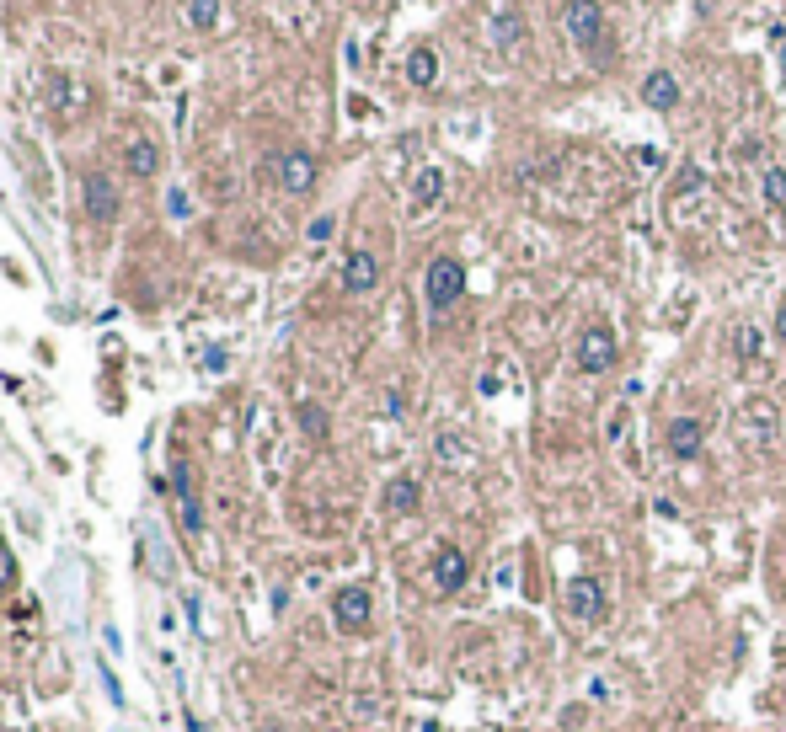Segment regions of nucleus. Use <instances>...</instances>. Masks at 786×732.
I'll return each mask as SVG.
<instances>
[{
    "instance_id": "1",
    "label": "nucleus",
    "mask_w": 786,
    "mask_h": 732,
    "mask_svg": "<svg viewBox=\"0 0 786 732\" xmlns=\"http://www.w3.org/2000/svg\"><path fill=\"white\" fill-rule=\"evenodd\" d=\"M562 610L578 620V626H599L610 620V588L594 578V572H578V578L562 583Z\"/></svg>"
},
{
    "instance_id": "2",
    "label": "nucleus",
    "mask_w": 786,
    "mask_h": 732,
    "mask_svg": "<svg viewBox=\"0 0 786 732\" xmlns=\"http://www.w3.org/2000/svg\"><path fill=\"white\" fill-rule=\"evenodd\" d=\"M615 358H621V337H615L610 321H589L578 332V348H573V364L583 375H610Z\"/></svg>"
},
{
    "instance_id": "3",
    "label": "nucleus",
    "mask_w": 786,
    "mask_h": 732,
    "mask_svg": "<svg viewBox=\"0 0 786 732\" xmlns=\"http://www.w3.org/2000/svg\"><path fill=\"white\" fill-rule=\"evenodd\" d=\"M460 294H466V268H460V257H434L423 268V300L434 316H444L450 305H460Z\"/></svg>"
},
{
    "instance_id": "4",
    "label": "nucleus",
    "mask_w": 786,
    "mask_h": 732,
    "mask_svg": "<svg viewBox=\"0 0 786 732\" xmlns=\"http://www.w3.org/2000/svg\"><path fill=\"white\" fill-rule=\"evenodd\" d=\"M332 626L343 636H364L375 626V594H369L364 583H343L332 594Z\"/></svg>"
},
{
    "instance_id": "5",
    "label": "nucleus",
    "mask_w": 786,
    "mask_h": 732,
    "mask_svg": "<svg viewBox=\"0 0 786 732\" xmlns=\"http://www.w3.org/2000/svg\"><path fill=\"white\" fill-rule=\"evenodd\" d=\"M562 33L573 38L583 54L605 49V11H599V0H567L562 6Z\"/></svg>"
},
{
    "instance_id": "6",
    "label": "nucleus",
    "mask_w": 786,
    "mask_h": 732,
    "mask_svg": "<svg viewBox=\"0 0 786 732\" xmlns=\"http://www.w3.org/2000/svg\"><path fill=\"white\" fill-rule=\"evenodd\" d=\"M273 177H279V188H284L289 198H305V193L316 188L321 166H316L311 150H279V155H273Z\"/></svg>"
},
{
    "instance_id": "7",
    "label": "nucleus",
    "mask_w": 786,
    "mask_h": 732,
    "mask_svg": "<svg viewBox=\"0 0 786 732\" xmlns=\"http://www.w3.org/2000/svg\"><path fill=\"white\" fill-rule=\"evenodd\" d=\"M81 204H86V220L91 225H113L123 198H118V182L107 177V171H86L81 177Z\"/></svg>"
},
{
    "instance_id": "8",
    "label": "nucleus",
    "mask_w": 786,
    "mask_h": 732,
    "mask_svg": "<svg viewBox=\"0 0 786 732\" xmlns=\"http://www.w3.org/2000/svg\"><path fill=\"white\" fill-rule=\"evenodd\" d=\"M172 497L182 513V535H204V503H198V487H193V465L182 455L172 460Z\"/></svg>"
},
{
    "instance_id": "9",
    "label": "nucleus",
    "mask_w": 786,
    "mask_h": 732,
    "mask_svg": "<svg viewBox=\"0 0 786 732\" xmlns=\"http://www.w3.org/2000/svg\"><path fill=\"white\" fill-rule=\"evenodd\" d=\"M428 578H434L439 594H460V588L471 583V556L460 551V545L444 540L439 551H434V562H428Z\"/></svg>"
},
{
    "instance_id": "10",
    "label": "nucleus",
    "mask_w": 786,
    "mask_h": 732,
    "mask_svg": "<svg viewBox=\"0 0 786 732\" xmlns=\"http://www.w3.org/2000/svg\"><path fill=\"white\" fill-rule=\"evenodd\" d=\"M337 284H343V294H375V289H380V257L364 252V246H353V252L343 257V273H337Z\"/></svg>"
},
{
    "instance_id": "11",
    "label": "nucleus",
    "mask_w": 786,
    "mask_h": 732,
    "mask_svg": "<svg viewBox=\"0 0 786 732\" xmlns=\"http://www.w3.org/2000/svg\"><path fill=\"white\" fill-rule=\"evenodd\" d=\"M664 444H669L674 460H696L701 444H706V428L696 423V417H674V423L664 428Z\"/></svg>"
},
{
    "instance_id": "12",
    "label": "nucleus",
    "mask_w": 786,
    "mask_h": 732,
    "mask_svg": "<svg viewBox=\"0 0 786 732\" xmlns=\"http://www.w3.org/2000/svg\"><path fill=\"white\" fill-rule=\"evenodd\" d=\"M680 97H685V91H680V81H674V70H653L642 81V102L653 107V113H674Z\"/></svg>"
},
{
    "instance_id": "13",
    "label": "nucleus",
    "mask_w": 786,
    "mask_h": 732,
    "mask_svg": "<svg viewBox=\"0 0 786 732\" xmlns=\"http://www.w3.org/2000/svg\"><path fill=\"white\" fill-rule=\"evenodd\" d=\"M380 503H385V513H402V519H407V513L423 508V481L418 476H391Z\"/></svg>"
},
{
    "instance_id": "14",
    "label": "nucleus",
    "mask_w": 786,
    "mask_h": 732,
    "mask_svg": "<svg viewBox=\"0 0 786 732\" xmlns=\"http://www.w3.org/2000/svg\"><path fill=\"white\" fill-rule=\"evenodd\" d=\"M123 171H129V177H140V182L161 177V145H156V139H134V145L123 150Z\"/></svg>"
},
{
    "instance_id": "15",
    "label": "nucleus",
    "mask_w": 786,
    "mask_h": 732,
    "mask_svg": "<svg viewBox=\"0 0 786 732\" xmlns=\"http://www.w3.org/2000/svg\"><path fill=\"white\" fill-rule=\"evenodd\" d=\"M444 198V171L439 166H423L418 177H412V209H434Z\"/></svg>"
},
{
    "instance_id": "16",
    "label": "nucleus",
    "mask_w": 786,
    "mask_h": 732,
    "mask_svg": "<svg viewBox=\"0 0 786 732\" xmlns=\"http://www.w3.org/2000/svg\"><path fill=\"white\" fill-rule=\"evenodd\" d=\"M407 81H412V86H423V91L439 81V54L428 49V43H418V49L407 54Z\"/></svg>"
},
{
    "instance_id": "17",
    "label": "nucleus",
    "mask_w": 786,
    "mask_h": 732,
    "mask_svg": "<svg viewBox=\"0 0 786 732\" xmlns=\"http://www.w3.org/2000/svg\"><path fill=\"white\" fill-rule=\"evenodd\" d=\"M295 423L305 428V439H311V444H327V439H332V423H327V412H321L316 401H300V407H295Z\"/></svg>"
},
{
    "instance_id": "18",
    "label": "nucleus",
    "mask_w": 786,
    "mask_h": 732,
    "mask_svg": "<svg viewBox=\"0 0 786 732\" xmlns=\"http://www.w3.org/2000/svg\"><path fill=\"white\" fill-rule=\"evenodd\" d=\"M760 193H765V209H786V171H781V166H770V171H765Z\"/></svg>"
},
{
    "instance_id": "19",
    "label": "nucleus",
    "mask_w": 786,
    "mask_h": 732,
    "mask_svg": "<svg viewBox=\"0 0 786 732\" xmlns=\"http://www.w3.org/2000/svg\"><path fill=\"white\" fill-rule=\"evenodd\" d=\"M492 43H498V49H514V43H519V17H514V11H503V17L492 22Z\"/></svg>"
},
{
    "instance_id": "20",
    "label": "nucleus",
    "mask_w": 786,
    "mask_h": 732,
    "mask_svg": "<svg viewBox=\"0 0 786 732\" xmlns=\"http://www.w3.org/2000/svg\"><path fill=\"white\" fill-rule=\"evenodd\" d=\"M733 353L744 358V364H754V358H760V332H754V326H738V332H733Z\"/></svg>"
},
{
    "instance_id": "21",
    "label": "nucleus",
    "mask_w": 786,
    "mask_h": 732,
    "mask_svg": "<svg viewBox=\"0 0 786 732\" xmlns=\"http://www.w3.org/2000/svg\"><path fill=\"white\" fill-rule=\"evenodd\" d=\"M188 22L193 27H214V22H220V0H188Z\"/></svg>"
},
{
    "instance_id": "22",
    "label": "nucleus",
    "mask_w": 786,
    "mask_h": 732,
    "mask_svg": "<svg viewBox=\"0 0 786 732\" xmlns=\"http://www.w3.org/2000/svg\"><path fill=\"white\" fill-rule=\"evenodd\" d=\"M17 588V556H11V545H0V594H11Z\"/></svg>"
},
{
    "instance_id": "23",
    "label": "nucleus",
    "mask_w": 786,
    "mask_h": 732,
    "mask_svg": "<svg viewBox=\"0 0 786 732\" xmlns=\"http://www.w3.org/2000/svg\"><path fill=\"white\" fill-rule=\"evenodd\" d=\"M332 230H337V220H332V214H316V220H311V230H305V236H311V241H327Z\"/></svg>"
},
{
    "instance_id": "24",
    "label": "nucleus",
    "mask_w": 786,
    "mask_h": 732,
    "mask_svg": "<svg viewBox=\"0 0 786 732\" xmlns=\"http://www.w3.org/2000/svg\"><path fill=\"white\" fill-rule=\"evenodd\" d=\"M75 102V86H70V75H54V107H70Z\"/></svg>"
},
{
    "instance_id": "25",
    "label": "nucleus",
    "mask_w": 786,
    "mask_h": 732,
    "mask_svg": "<svg viewBox=\"0 0 786 732\" xmlns=\"http://www.w3.org/2000/svg\"><path fill=\"white\" fill-rule=\"evenodd\" d=\"M637 166H653L658 171V166H664V155H658V150H637Z\"/></svg>"
},
{
    "instance_id": "26",
    "label": "nucleus",
    "mask_w": 786,
    "mask_h": 732,
    "mask_svg": "<svg viewBox=\"0 0 786 732\" xmlns=\"http://www.w3.org/2000/svg\"><path fill=\"white\" fill-rule=\"evenodd\" d=\"M776 342L786 348V300H781V310H776Z\"/></svg>"
},
{
    "instance_id": "27",
    "label": "nucleus",
    "mask_w": 786,
    "mask_h": 732,
    "mask_svg": "<svg viewBox=\"0 0 786 732\" xmlns=\"http://www.w3.org/2000/svg\"><path fill=\"white\" fill-rule=\"evenodd\" d=\"M262 732H284V727H262Z\"/></svg>"
}]
</instances>
